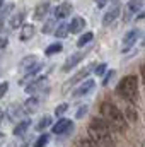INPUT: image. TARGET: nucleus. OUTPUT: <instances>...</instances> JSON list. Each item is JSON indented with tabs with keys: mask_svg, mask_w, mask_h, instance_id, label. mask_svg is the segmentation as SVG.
Masks as SVG:
<instances>
[{
	"mask_svg": "<svg viewBox=\"0 0 145 147\" xmlns=\"http://www.w3.org/2000/svg\"><path fill=\"white\" fill-rule=\"evenodd\" d=\"M89 137L101 147H114V139L109 130V123L101 116V118H92L87 128Z\"/></svg>",
	"mask_w": 145,
	"mask_h": 147,
	"instance_id": "1",
	"label": "nucleus"
},
{
	"mask_svg": "<svg viewBox=\"0 0 145 147\" xmlns=\"http://www.w3.org/2000/svg\"><path fill=\"white\" fill-rule=\"evenodd\" d=\"M101 116L108 121L113 128H116L119 132H125L126 127H128L125 115L118 110L114 105H111V103H103L101 105Z\"/></svg>",
	"mask_w": 145,
	"mask_h": 147,
	"instance_id": "2",
	"label": "nucleus"
},
{
	"mask_svg": "<svg viewBox=\"0 0 145 147\" xmlns=\"http://www.w3.org/2000/svg\"><path fill=\"white\" fill-rule=\"evenodd\" d=\"M137 89H138V80H137L135 75H126L118 84V92L126 101H132L137 96Z\"/></svg>",
	"mask_w": 145,
	"mask_h": 147,
	"instance_id": "3",
	"label": "nucleus"
},
{
	"mask_svg": "<svg viewBox=\"0 0 145 147\" xmlns=\"http://www.w3.org/2000/svg\"><path fill=\"white\" fill-rule=\"evenodd\" d=\"M119 12H121V7H119V0H113L111 5L108 7V10L104 12V17H103V26H111L118 17H119Z\"/></svg>",
	"mask_w": 145,
	"mask_h": 147,
	"instance_id": "4",
	"label": "nucleus"
},
{
	"mask_svg": "<svg viewBox=\"0 0 145 147\" xmlns=\"http://www.w3.org/2000/svg\"><path fill=\"white\" fill-rule=\"evenodd\" d=\"M48 77H38L36 80H33L31 84H28V87H26V92H29V94H38V92H43V91H46V87H48Z\"/></svg>",
	"mask_w": 145,
	"mask_h": 147,
	"instance_id": "5",
	"label": "nucleus"
},
{
	"mask_svg": "<svg viewBox=\"0 0 145 147\" xmlns=\"http://www.w3.org/2000/svg\"><path fill=\"white\" fill-rule=\"evenodd\" d=\"M41 70H43V63H41V62H38L36 65H33L31 69H28V70H26L24 77L19 80V84H21V86H22V84H24V86L31 84V80H36V79H38V74L41 72Z\"/></svg>",
	"mask_w": 145,
	"mask_h": 147,
	"instance_id": "6",
	"label": "nucleus"
},
{
	"mask_svg": "<svg viewBox=\"0 0 145 147\" xmlns=\"http://www.w3.org/2000/svg\"><path fill=\"white\" fill-rule=\"evenodd\" d=\"M96 87V82L92 80V79H87V80H84L80 86H77L75 89H73V96L75 98H82V96H85V94H89L92 89Z\"/></svg>",
	"mask_w": 145,
	"mask_h": 147,
	"instance_id": "7",
	"label": "nucleus"
},
{
	"mask_svg": "<svg viewBox=\"0 0 145 147\" xmlns=\"http://www.w3.org/2000/svg\"><path fill=\"white\" fill-rule=\"evenodd\" d=\"M70 128H72V120H68V118H60V120L53 125V134L62 135V134H67Z\"/></svg>",
	"mask_w": 145,
	"mask_h": 147,
	"instance_id": "8",
	"label": "nucleus"
},
{
	"mask_svg": "<svg viewBox=\"0 0 145 147\" xmlns=\"http://www.w3.org/2000/svg\"><path fill=\"white\" fill-rule=\"evenodd\" d=\"M138 36H140V31H138V29H132V31H128V33L125 34V38H123V50H125V51L130 50V48L135 45V41L138 39Z\"/></svg>",
	"mask_w": 145,
	"mask_h": 147,
	"instance_id": "9",
	"label": "nucleus"
},
{
	"mask_svg": "<svg viewBox=\"0 0 145 147\" xmlns=\"http://www.w3.org/2000/svg\"><path fill=\"white\" fill-rule=\"evenodd\" d=\"M50 5H51V3H50L48 0L38 3L36 9H34V19H36V21H43V19L50 14Z\"/></svg>",
	"mask_w": 145,
	"mask_h": 147,
	"instance_id": "10",
	"label": "nucleus"
},
{
	"mask_svg": "<svg viewBox=\"0 0 145 147\" xmlns=\"http://www.w3.org/2000/svg\"><path fill=\"white\" fill-rule=\"evenodd\" d=\"M70 14H72V3H68V2L60 3L55 9V19H67Z\"/></svg>",
	"mask_w": 145,
	"mask_h": 147,
	"instance_id": "11",
	"label": "nucleus"
},
{
	"mask_svg": "<svg viewBox=\"0 0 145 147\" xmlns=\"http://www.w3.org/2000/svg\"><path fill=\"white\" fill-rule=\"evenodd\" d=\"M34 34H36V28H34L33 24H22V26H21L19 39H21V41H29Z\"/></svg>",
	"mask_w": 145,
	"mask_h": 147,
	"instance_id": "12",
	"label": "nucleus"
},
{
	"mask_svg": "<svg viewBox=\"0 0 145 147\" xmlns=\"http://www.w3.org/2000/svg\"><path fill=\"white\" fill-rule=\"evenodd\" d=\"M24 17H26V10H19V12H15L14 16H10V19H9V26H10L12 29L21 28L22 22H24Z\"/></svg>",
	"mask_w": 145,
	"mask_h": 147,
	"instance_id": "13",
	"label": "nucleus"
},
{
	"mask_svg": "<svg viewBox=\"0 0 145 147\" xmlns=\"http://www.w3.org/2000/svg\"><path fill=\"white\" fill-rule=\"evenodd\" d=\"M68 28H70V33H73V34L82 33V31H84V28H85V19H84V17H80V16L73 17L72 22L68 24Z\"/></svg>",
	"mask_w": 145,
	"mask_h": 147,
	"instance_id": "14",
	"label": "nucleus"
},
{
	"mask_svg": "<svg viewBox=\"0 0 145 147\" xmlns=\"http://www.w3.org/2000/svg\"><path fill=\"white\" fill-rule=\"evenodd\" d=\"M82 58H84V53H73V55H70V57L67 58V62L63 63V70H65V72L72 70V69L79 63V62H80V60H82Z\"/></svg>",
	"mask_w": 145,
	"mask_h": 147,
	"instance_id": "15",
	"label": "nucleus"
},
{
	"mask_svg": "<svg viewBox=\"0 0 145 147\" xmlns=\"http://www.w3.org/2000/svg\"><path fill=\"white\" fill-rule=\"evenodd\" d=\"M38 106H39V98H38V96H31V98H28V99L24 101V106H22V108H24L26 113L31 115V113H34V111L38 110Z\"/></svg>",
	"mask_w": 145,
	"mask_h": 147,
	"instance_id": "16",
	"label": "nucleus"
},
{
	"mask_svg": "<svg viewBox=\"0 0 145 147\" xmlns=\"http://www.w3.org/2000/svg\"><path fill=\"white\" fill-rule=\"evenodd\" d=\"M31 127V120L29 118H24V120H21L17 125H15V128H14V135L15 137H21L22 134H26V130Z\"/></svg>",
	"mask_w": 145,
	"mask_h": 147,
	"instance_id": "17",
	"label": "nucleus"
},
{
	"mask_svg": "<svg viewBox=\"0 0 145 147\" xmlns=\"http://www.w3.org/2000/svg\"><path fill=\"white\" fill-rule=\"evenodd\" d=\"M38 60H39V58H38L36 55H26V57L22 58V62H21V65H19V67H21V69L26 72L28 69H31L33 65H36Z\"/></svg>",
	"mask_w": 145,
	"mask_h": 147,
	"instance_id": "18",
	"label": "nucleus"
},
{
	"mask_svg": "<svg viewBox=\"0 0 145 147\" xmlns=\"http://www.w3.org/2000/svg\"><path fill=\"white\" fill-rule=\"evenodd\" d=\"M145 7V0H130L128 2V12L135 14V12H140Z\"/></svg>",
	"mask_w": 145,
	"mask_h": 147,
	"instance_id": "19",
	"label": "nucleus"
},
{
	"mask_svg": "<svg viewBox=\"0 0 145 147\" xmlns=\"http://www.w3.org/2000/svg\"><path fill=\"white\" fill-rule=\"evenodd\" d=\"M68 33H70V28H68V24H67V22H63V24H60V26L56 28L55 36H56V38H65Z\"/></svg>",
	"mask_w": 145,
	"mask_h": 147,
	"instance_id": "20",
	"label": "nucleus"
},
{
	"mask_svg": "<svg viewBox=\"0 0 145 147\" xmlns=\"http://www.w3.org/2000/svg\"><path fill=\"white\" fill-rule=\"evenodd\" d=\"M92 39H94V33H84V34H80V38H79L77 46H85V45L91 43Z\"/></svg>",
	"mask_w": 145,
	"mask_h": 147,
	"instance_id": "21",
	"label": "nucleus"
},
{
	"mask_svg": "<svg viewBox=\"0 0 145 147\" xmlns=\"http://www.w3.org/2000/svg\"><path fill=\"white\" fill-rule=\"evenodd\" d=\"M58 51H62V45L60 43H53V45H50L46 50H44V55H55V53H58Z\"/></svg>",
	"mask_w": 145,
	"mask_h": 147,
	"instance_id": "22",
	"label": "nucleus"
},
{
	"mask_svg": "<svg viewBox=\"0 0 145 147\" xmlns=\"http://www.w3.org/2000/svg\"><path fill=\"white\" fill-rule=\"evenodd\" d=\"M51 125V116H44V118H41V121L36 125V130H39V132H43L44 128H48Z\"/></svg>",
	"mask_w": 145,
	"mask_h": 147,
	"instance_id": "23",
	"label": "nucleus"
},
{
	"mask_svg": "<svg viewBox=\"0 0 145 147\" xmlns=\"http://www.w3.org/2000/svg\"><path fill=\"white\" fill-rule=\"evenodd\" d=\"M77 147H99V146L89 137V139H80V140H77Z\"/></svg>",
	"mask_w": 145,
	"mask_h": 147,
	"instance_id": "24",
	"label": "nucleus"
},
{
	"mask_svg": "<svg viewBox=\"0 0 145 147\" xmlns=\"http://www.w3.org/2000/svg\"><path fill=\"white\" fill-rule=\"evenodd\" d=\"M48 140H50V135H48V134H43L36 142H34V147H44L48 144Z\"/></svg>",
	"mask_w": 145,
	"mask_h": 147,
	"instance_id": "25",
	"label": "nucleus"
},
{
	"mask_svg": "<svg viewBox=\"0 0 145 147\" xmlns=\"http://www.w3.org/2000/svg\"><path fill=\"white\" fill-rule=\"evenodd\" d=\"M125 118H126L128 121H135V120H137V111H135V108L128 106V108H126V115H125Z\"/></svg>",
	"mask_w": 145,
	"mask_h": 147,
	"instance_id": "26",
	"label": "nucleus"
},
{
	"mask_svg": "<svg viewBox=\"0 0 145 147\" xmlns=\"http://www.w3.org/2000/svg\"><path fill=\"white\" fill-rule=\"evenodd\" d=\"M89 72H92V67H85V69H82L80 72L77 74L75 77H73L72 80H80V79H84V77H87V74Z\"/></svg>",
	"mask_w": 145,
	"mask_h": 147,
	"instance_id": "27",
	"label": "nucleus"
},
{
	"mask_svg": "<svg viewBox=\"0 0 145 147\" xmlns=\"http://www.w3.org/2000/svg\"><path fill=\"white\" fill-rule=\"evenodd\" d=\"M67 110H68V105H67V103L58 105V106L55 108V115H56V116H62V115H65V113H67Z\"/></svg>",
	"mask_w": 145,
	"mask_h": 147,
	"instance_id": "28",
	"label": "nucleus"
},
{
	"mask_svg": "<svg viewBox=\"0 0 145 147\" xmlns=\"http://www.w3.org/2000/svg\"><path fill=\"white\" fill-rule=\"evenodd\" d=\"M53 26H55V19H51V21H48V22H46V24L43 26V29H41V31H43L44 34H50V33L53 31Z\"/></svg>",
	"mask_w": 145,
	"mask_h": 147,
	"instance_id": "29",
	"label": "nucleus"
},
{
	"mask_svg": "<svg viewBox=\"0 0 145 147\" xmlns=\"http://www.w3.org/2000/svg\"><path fill=\"white\" fill-rule=\"evenodd\" d=\"M106 70H108V67H106V63H101V65H97V67L94 69V74H96L97 77H103V75L106 74Z\"/></svg>",
	"mask_w": 145,
	"mask_h": 147,
	"instance_id": "30",
	"label": "nucleus"
},
{
	"mask_svg": "<svg viewBox=\"0 0 145 147\" xmlns=\"http://www.w3.org/2000/svg\"><path fill=\"white\" fill-rule=\"evenodd\" d=\"M9 91V82L5 80V82H0V99L5 96V92Z\"/></svg>",
	"mask_w": 145,
	"mask_h": 147,
	"instance_id": "31",
	"label": "nucleus"
},
{
	"mask_svg": "<svg viewBox=\"0 0 145 147\" xmlns=\"http://www.w3.org/2000/svg\"><path fill=\"white\" fill-rule=\"evenodd\" d=\"M7 46H9V39H7V38H3V36H0V51H2V50H5Z\"/></svg>",
	"mask_w": 145,
	"mask_h": 147,
	"instance_id": "32",
	"label": "nucleus"
},
{
	"mask_svg": "<svg viewBox=\"0 0 145 147\" xmlns=\"http://www.w3.org/2000/svg\"><path fill=\"white\" fill-rule=\"evenodd\" d=\"M85 113H87V106H82L80 110L77 111V118H82V116H84Z\"/></svg>",
	"mask_w": 145,
	"mask_h": 147,
	"instance_id": "33",
	"label": "nucleus"
},
{
	"mask_svg": "<svg viewBox=\"0 0 145 147\" xmlns=\"http://www.w3.org/2000/svg\"><path fill=\"white\" fill-rule=\"evenodd\" d=\"M96 2H97L99 7H104V3H106V0H96Z\"/></svg>",
	"mask_w": 145,
	"mask_h": 147,
	"instance_id": "34",
	"label": "nucleus"
},
{
	"mask_svg": "<svg viewBox=\"0 0 145 147\" xmlns=\"http://www.w3.org/2000/svg\"><path fill=\"white\" fill-rule=\"evenodd\" d=\"M140 72H142V79H144V82H145V63L142 65V70Z\"/></svg>",
	"mask_w": 145,
	"mask_h": 147,
	"instance_id": "35",
	"label": "nucleus"
},
{
	"mask_svg": "<svg viewBox=\"0 0 145 147\" xmlns=\"http://www.w3.org/2000/svg\"><path fill=\"white\" fill-rule=\"evenodd\" d=\"M138 19H145V10H142V12L138 14Z\"/></svg>",
	"mask_w": 145,
	"mask_h": 147,
	"instance_id": "36",
	"label": "nucleus"
},
{
	"mask_svg": "<svg viewBox=\"0 0 145 147\" xmlns=\"http://www.w3.org/2000/svg\"><path fill=\"white\" fill-rule=\"evenodd\" d=\"M3 139H5V137H3V135L0 134V144H2V140H3Z\"/></svg>",
	"mask_w": 145,
	"mask_h": 147,
	"instance_id": "37",
	"label": "nucleus"
},
{
	"mask_svg": "<svg viewBox=\"0 0 145 147\" xmlns=\"http://www.w3.org/2000/svg\"><path fill=\"white\" fill-rule=\"evenodd\" d=\"M2 118H3V113H2V110H0V121H2Z\"/></svg>",
	"mask_w": 145,
	"mask_h": 147,
	"instance_id": "38",
	"label": "nucleus"
},
{
	"mask_svg": "<svg viewBox=\"0 0 145 147\" xmlns=\"http://www.w3.org/2000/svg\"><path fill=\"white\" fill-rule=\"evenodd\" d=\"M2 5H3V0H0V10H2Z\"/></svg>",
	"mask_w": 145,
	"mask_h": 147,
	"instance_id": "39",
	"label": "nucleus"
},
{
	"mask_svg": "<svg viewBox=\"0 0 145 147\" xmlns=\"http://www.w3.org/2000/svg\"><path fill=\"white\" fill-rule=\"evenodd\" d=\"M142 43H144V46H145V38H144V41H142Z\"/></svg>",
	"mask_w": 145,
	"mask_h": 147,
	"instance_id": "40",
	"label": "nucleus"
}]
</instances>
